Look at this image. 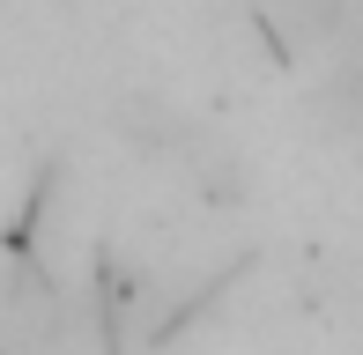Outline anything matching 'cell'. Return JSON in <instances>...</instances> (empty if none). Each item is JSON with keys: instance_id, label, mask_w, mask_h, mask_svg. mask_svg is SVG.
Masks as SVG:
<instances>
[{"instance_id": "6da1fadb", "label": "cell", "mask_w": 363, "mask_h": 355, "mask_svg": "<svg viewBox=\"0 0 363 355\" xmlns=\"http://www.w3.org/2000/svg\"><path fill=\"white\" fill-rule=\"evenodd\" d=\"M0 355H8V348H0Z\"/></svg>"}]
</instances>
